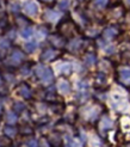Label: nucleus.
<instances>
[{"label":"nucleus","instance_id":"1","mask_svg":"<svg viewBox=\"0 0 130 147\" xmlns=\"http://www.w3.org/2000/svg\"><path fill=\"white\" fill-rule=\"evenodd\" d=\"M76 28H78L76 24L72 20L69 14L67 16V18L62 19L56 26L57 32L61 34L63 37H74V29H76Z\"/></svg>","mask_w":130,"mask_h":147},{"label":"nucleus","instance_id":"2","mask_svg":"<svg viewBox=\"0 0 130 147\" xmlns=\"http://www.w3.org/2000/svg\"><path fill=\"white\" fill-rule=\"evenodd\" d=\"M48 41H49L50 45L53 47H55L56 49H61L63 47H66V37H63V36L59 32L50 35Z\"/></svg>","mask_w":130,"mask_h":147},{"label":"nucleus","instance_id":"3","mask_svg":"<svg viewBox=\"0 0 130 147\" xmlns=\"http://www.w3.org/2000/svg\"><path fill=\"white\" fill-rule=\"evenodd\" d=\"M109 16L113 19H119L124 16V6L121 3H115L109 9Z\"/></svg>","mask_w":130,"mask_h":147},{"label":"nucleus","instance_id":"4","mask_svg":"<svg viewBox=\"0 0 130 147\" xmlns=\"http://www.w3.org/2000/svg\"><path fill=\"white\" fill-rule=\"evenodd\" d=\"M119 35V30L116 25H110L103 30V37L106 40H113Z\"/></svg>","mask_w":130,"mask_h":147},{"label":"nucleus","instance_id":"5","mask_svg":"<svg viewBox=\"0 0 130 147\" xmlns=\"http://www.w3.org/2000/svg\"><path fill=\"white\" fill-rule=\"evenodd\" d=\"M23 59H24V54L21 53L20 50L14 49L12 53H11V55H10L9 65H10V66H17V65H19V63L21 62V60H23Z\"/></svg>","mask_w":130,"mask_h":147},{"label":"nucleus","instance_id":"6","mask_svg":"<svg viewBox=\"0 0 130 147\" xmlns=\"http://www.w3.org/2000/svg\"><path fill=\"white\" fill-rule=\"evenodd\" d=\"M24 12L25 16H35L38 12V6L34 1H26L24 4Z\"/></svg>","mask_w":130,"mask_h":147},{"label":"nucleus","instance_id":"7","mask_svg":"<svg viewBox=\"0 0 130 147\" xmlns=\"http://www.w3.org/2000/svg\"><path fill=\"white\" fill-rule=\"evenodd\" d=\"M118 79L122 84L130 85V69L129 68H122L118 71Z\"/></svg>","mask_w":130,"mask_h":147},{"label":"nucleus","instance_id":"8","mask_svg":"<svg viewBox=\"0 0 130 147\" xmlns=\"http://www.w3.org/2000/svg\"><path fill=\"white\" fill-rule=\"evenodd\" d=\"M16 23H17V26L19 29H24V28L30 26L31 22H30V19H27V17L25 14H18L16 17Z\"/></svg>","mask_w":130,"mask_h":147},{"label":"nucleus","instance_id":"9","mask_svg":"<svg viewBox=\"0 0 130 147\" xmlns=\"http://www.w3.org/2000/svg\"><path fill=\"white\" fill-rule=\"evenodd\" d=\"M59 18V13L53 10H47L43 14V19H44L47 23H54L56 22V19Z\"/></svg>","mask_w":130,"mask_h":147},{"label":"nucleus","instance_id":"10","mask_svg":"<svg viewBox=\"0 0 130 147\" xmlns=\"http://www.w3.org/2000/svg\"><path fill=\"white\" fill-rule=\"evenodd\" d=\"M55 55H56V51L54 49H46L41 54L40 60L41 61H49V60H52V59H54Z\"/></svg>","mask_w":130,"mask_h":147},{"label":"nucleus","instance_id":"11","mask_svg":"<svg viewBox=\"0 0 130 147\" xmlns=\"http://www.w3.org/2000/svg\"><path fill=\"white\" fill-rule=\"evenodd\" d=\"M18 93L20 94L21 97L24 98H30L31 97V91H30V87H29L26 84H20L19 89H18Z\"/></svg>","mask_w":130,"mask_h":147},{"label":"nucleus","instance_id":"12","mask_svg":"<svg viewBox=\"0 0 130 147\" xmlns=\"http://www.w3.org/2000/svg\"><path fill=\"white\" fill-rule=\"evenodd\" d=\"M20 10V6H19V3L16 1V0H11V1L7 3V11L10 13H13V14H17Z\"/></svg>","mask_w":130,"mask_h":147},{"label":"nucleus","instance_id":"13","mask_svg":"<svg viewBox=\"0 0 130 147\" xmlns=\"http://www.w3.org/2000/svg\"><path fill=\"white\" fill-rule=\"evenodd\" d=\"M57 89H59L60 92L62 93H68L69 90H70V86H69V83L67 82V80H63L61 79L59 83H57Z\"/></svg>","mask_w":130,"mask_h":147},{"label":"nucleus","instance_id":"14","mask_svg":"<svg viewBox=\"0 0 130 147\" xmlns=\"http://www.w3.org/2000/svg\"><path fill=\"white\" fill-rule=\"evenodd\" d=\"M84 45V42L81 40H73L72 42H69V45H68V49L70 51H75V50H79Z\"/></svg>","mask_w":130,"mask_h":147},{"label":"nucleus","instance_id":"15","mask_svg":"<svg viewBox=\"0 0 130 147\" xmlns=\"http://www.w3.org/2000/svg\"><path fill=\"white\" fill-rule=\"evenodd\" d=\"M84 61H85L86 65H88V66L94 65L96 63V55H94V53H87L85 55Z\"/></svg>","mask_w":130,"mask_h":147},{"label":"nucleus","instance_id":"16","mask_svg":"<svg viewBox=\"0 0 130 147\" xmlns=\"http://www.w3.org/2000/svg\"><path fill=\"white\" fill-rule=\"evenodd\" d=\"M56 6L61 11H67L69 7V1L68 0H56Z\"/></svg>","mask_w":130,"mask_h":147},{"label":"nucleus","instance_id":"17","mask_svg":"<svg viewBox=\"0 0 130 147\" xmlns=\"http://www.w3.org/2000/svg\"><path fill=\"white\" fill-rule=\"evenodd\" d=\"M93 5L98 9H105V7L109 6V1L110 0H92Z\"/></svg>","mask_w":130,"mask_h":147},{"label":"nucleus","instance_id":"18","mask_svg":"<svg viewBox=\"0 0 130 147\" xmlns=\"http://www.w3.org/2000/svg\"><path fill=\"white\" fill-rule=\"evenodd\" d=\"M24 48H25V51H26V53H34V51L36 50V48H37V43L34 42V41L27 42V43H25Z\"/></svg>","mask_w":130,"mask_h":147},{"label":"nucleus","instance_id":"19","mask_svg":"<svg viewBox=\"0 0 130 147\" xmlns=\"http://www.w3.org/2000/svg\"><path fill=\"white\" fill-rule=\"evenodd\" d=\"M17 133H18V129H17V128H14V127L7 126V127L5 128V134H6V135H9V138H13Z\"/></svg>","mask_w":130,"mask_h":147},{"label":"nucleus","instance_id":"20","mask_svg":"<svg viewBox=\"0 0 130 147\" xmlns=\"http://www.w3.org/2000/svg\"><path fill=\"white\" fill-rule=\"evenodd\" d=\"M11 46V40L7 37H1L0 38V48L1 49H9Z\"/></svg>","mask_w":130,"mask_h":147},{"label":"nucleus","instance_id":"21","mask_svg":"<svg viewBox=\"0 0 130 147\" xmlns=\"http://www.w3.org/2000/svg\"><path fill=\"white\" fill-rule=\"evenodd\" d=\"M20 35H21V37H24V38L30 37V36L32 35L31 28H30V26H27V28H24V29H20Z\"/></svg>","mask_w":130,"mask_h":147},{"label":"nucleus","instance_id":"22","mask_svg":"<svg viewBox=\"0 0 130 147\" xmlns=\"http://www.w3.org/2000/svg\"><path fill=\"white\" fill-rule=\"evenodd\" d=\"M102 127L104 129H110L112 127V122H111V120L109 119V117H103V120H102Z\"/></svg>","mask_w":130,"mask_h":147},{"label":"nucleus","instance_id":"23","mask_svg":"<svg viewBox=\"0 0 130 147\" xmlns=\"http://www.w3.org/2000/svg\"><path fill=\"white\" fill-rule=\"evenodd\" d=\"M0 146H1V147H9V146H11L10 138H7V136H1V138H0Z\"/></svg>","mask_w":130,"mask_h":147},{"label":"nucleus","instance_id":"24","mask_svg":"<svg viewBox=\"0 0 130 147\" xmlns=\"http://www.w3.org/2000/svg\"><path fill=\"white\" fill-rule=\"evenodd\" d=\"M49 141L52 142V145L53 146H55V147H57V146H60L61 145V139L59 138V136H50V139H49Z\"/></svg>","mask_w":130,"mask_h":147},{"label":"nucleus","instance_id":"25","mask_svg":"<svg viewBox=\"0 0 130 147\" xmlns=\"http://www.w3.org/2000/svg\"><path fill=\"white\" fill-rule=\"evenodd\" d=\"M30 71H31V65H27V63H25L23 67L20 68V73L23 76H26V74H30Z\"/></svg>","mask_w":130,"mask_h":147},{"label":"nucleus","instance_id":"26","mask_svg":"<svg viewBox=\"0 0 130 147\" xmlns=\"http://www.w3.org/2000/svg\"><path fill=\"white\" fill-rule=\"evenodd\" d=\"M19 131L23 135H26V134H29V135H31L32 133H34V130L30 128V127H27V126H25V127H20L19 128Z\"/></svg>","mask_w":130,"mask_h":147},{"label":"nucleus","instance_id":"27","mask_svg":"<svg viewBox=\"0 0 130 147\" xmlns=\"http://www.w3.org/2000/svg\"><path fill=\"white\" fill-rule=\"evenodd\" d=\"M14 109V113H20V111H23V109H24V104L23 103H16L13 107Z\"/></svg>","mask_w":130,"mask_h":147},{"label":"nucleus","instance_id":"28","mask_svg":"<svg viewBox=\"0 0 130 147\" xmlns=\"http://www.w3.org/2000/svg\"><path fill=\"white\" fill-rule=\"evenodd\" d=\"M16 114L14 113H9V115H7V121H9L10 123H14L16 122Z\"/></svg>","mask_w":130,"mask_h":147},{"label":"nucleus","instance_id":"29","mask_svg":"<svg viewBox=\"0 0 130 147\" xmlns=\"http://www.w3.org/2000/svg\"><path fill=\"white\" fill-rule=\"evenodd\" d=\"M38 147H49V144L47 142L46 139H42V140H40V142H38Z\"/></svg>","mask_w":130,"mask_h":147},{"label":"nucleus","instance_id":"30","mask_svg":"<svg viewBox=\"0 0 130 147\" xmlns=\"http://www.w3.org/2000/svg\"><path fill=\"white\" fill-rule=\"evenodd\" d=\"M27 145L30 146V147H37V141L36 140H30V141H27Z\"/></svg>","mask_w":130,"mask_h":147},{"label":"nucleus","instance_id":"31","mask_svg":"<svg viewBox=\"0 0 130 147\" xmlns=\"http://www.w3.org/2000/svg\"><path fill=\"white\" fill-rule=\"evenodd\" d=\"M123 4H124L127 7H130V0H123Z\"/></svg>","mask_w":130,"mask_h":147},{"label":"nucleus","instance_id":"32","mask_svg":"<svg viewBox=\"0 0 130 147\" xmlns=\"http://www.w3.org/2000/svg\"><path fill=\"white\" fill-rule=\"evenodd\" d=\"M79 4H86V3H88L90 0H78Z\"/></svg>","mask_w":130,"mask_h":147},{"label":"nucleus","instance_id":"33","mask_svg":"<svg viewBox=\"0 0 130 147\" xmlns=\"http://www.w3.org/2000/svg\"><path fill=\"white\" fill-rule=\"evenodd\" d=\"M40 1H43V3H49V1H52V0H40Z\"/></svg>","mask_w":130,"mask_h":147}]
</instances>
